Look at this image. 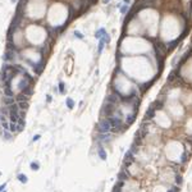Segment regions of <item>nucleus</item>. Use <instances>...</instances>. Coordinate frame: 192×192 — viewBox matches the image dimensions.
Here are the masks:
<instances>
[{
	"mask_svg": "<svg viewBox=\"0 0 192 192\" xmlns=\"http://www.w3.org/2000/svg\"><path fill=\"white\" fill-rule=\"evenodd\" d=\"M38 166H40L38 163H35V161H33V163H31V169H33V170H37Z\"/></svg>",
	"mask_w": 192,
	"mask_h": 192,
	"instance_id": "25",
	"label": "nucleus"
},
{
	"mask_svg": "<svg viewBox=\"0 0 192 192\" xmlns=\"http://www.w3.org/2000/svg\"><path fill=\"white\" fill-rule=\"evenodd\" d=\"M175 184H178V186L182 184V175L181 174H177L175 175Z\"/></svg>",
	"mask_w": 192,
	"mask_h": 192,
	"instance_id": "21",
	"label": "nucleus"
},
{
	"mask_svg": "<svg viewBox=\"0 0 192 192\" xmlns=\"http://www.w3.org/2000/svg\"><path fill=\"white\" fill-rule=\"evenodd\" d=\"M3 136H4V138L5 140H10L12 137H10V132H9V131H3Z\"/></svg>",
	"mask_w": 192,
	"mask_h": 192,
	"instance_id": "22",
	"label": "nucleus"
},
{
	"mask_svg": "<svg viewBox=\"0 0 192 192\" xmlns=\"http://www.w3.org/2000/svg\"><path fill=\"white\" fill-rule=\"evenodd\" d=\"M0 114L5 115V117H9V108L8 106H1V109H0Z\"/></svg>",
	"mask_w": 192,
	"mask_h": 192,
	"instance_id": "16",
	"label": "nucleus"
},
{
	"mask_svg": "<svg viewBox=\"0 0 192 192\" xmlns=\"http://www.w3.org/2000/svg\"><path fill=\"white\" fill-rule=\"evenodd\" d=\"M74 36L77 37V38H81V40L83 38V35L81 33V32H78V31H76V32H74Z\"/></svg>",
	"mask_w": 192,
	"mask_h": 192,
	"instance_id": "27",
	"label": "nucleus"
},
{
	"mask_svg": "<svg viewBox=\"0 0 192 192\" xmlns=\"http://www.w3.org/2000/svg\"><path fill=\"white\" fill-rule=\"evenodd\" d=\"M32 92H33L32 86H28V87H26L24 90H22V91H21V94L26 95V96H31V95H32Z\"/></svg>",
	"mask_w": 192,
	"mask_h": 192,
	"instance_id": "10",
	"label": "nucleus"
},
{
	"mask_svg": "<svg viewBox=\"0 0 192 192\" xmlns=\"http://www.w3.org/2000/svg\"><path fill=\"white\" fill-rule=\"evenodd\" d=\"M186 160H187V154H186V153H183V155H182V159H181V161H182V163H186Z\"/></svg>",
	"mask_w": 192,
	"mask_h": 192,
	"instance_id": "28",
	"label": "nucleus"
},
{
	"mask_svg": "<svg viewBox=\"0 0 192 192\" xmlns=\"http://www.w3.org/2000/svg\"><path fill=\"white\" fill-rule=\"evenodd\" d=\"M5 186H7L5 183H4V184H1V186H0V192H1V191H3L4 188H5Z\"/></svg>",
	"mask_w": 192,
	"mask_h": 192,
	"instance_id": "30",
	"label": "nucleus"
},
{
	"mask_svg": "<svg viewBox=\"0 0 192 192\" xmlns=\"http://www.w3.org/2000/svg\"><path fill=\"white\" fill-rule=\"evenodd\" d=\"M18 179H19V182H22V183H27V177H26V174H19V175H18Z\"/></svg>",
	"mask_w": 192,
	"mask_h": 192,
	"instance_id": "19",
	"label": "nucleus"
},
{
	"mask_svg": "<svg viewBox=\"0 0 192 192\" xmlns=\"http://www.w3.org/2000/svg\"><path fill=\"white\" fill-rule=\"evenodd\" d=\"M96 140H97L99 142H110V141L113 140V136L110 133H99L96 136Z\"/></svg>",
	"mask_w": 192,
	"mask_h": 192,
	"instance_id": "2",
	"label": "nucleus"
},
{
	"mask_svg": "<svg viewBox=\"0 0 192 192\" xmlns=\"http://www.w3.org/2000/svg\"><path fill=\"white\" fill-rule=\"evenodd\" d=\"M5 122H8L7 117H5V115H3V114H0V124H3V123H5Z\"/></svg>",
	"mask_w": 192,
	"mask_h": 192,
	"instance_id": "24",
	"label": "nucleus"
},
{
	"mask_svg": "<svg viewBox=\"0 0 192 192\" xmlns=\"http://www.w3.org/2000/svg\"><path fill=\"white\" fill-rule=\"evenodd\" d=\"M134 119H136V113H132L131 115H128L127 119H125V125H127V127H128V125H131L134 122Z\"/></svg>",
	"mask_w": 192,
	"mask_h": 192,
	"instance_id": "8",
	"label": "nucleus"
},
{
	"mask_svg": "<svg viewBox=\"0 0 192 192\" xmlns=\"http://www.w3.org/2000/svg\"><path fill=\"white\" fill-rule=\"evenodd\" d=\"M129 178H131V174L128 173L127 170H120V172H119V174H118V181L125 182V181H128Z\"/></svg>",
	"mask_w": 192,
	"mask_h": 192,
	"instance_id": "4",
	"label": "nucleus"
},
{
	"mask_svg": "<svg viewBox=\"0 0 192 192\" xmlns=\"http://www.w3.org/2000/svg\"><path fill=\"white\" fill-rule=\"evenodd\" d=\"M38 138H40V134H36V136H35V137H33V141H37Z\"/></svg>",
	"mask_w": 192,
	"mask_h": 192,
	"instance_id": "31",
	"label": "nucleus"
},
{
	"mask_svg": "<svg viewBox=\"0 0 192 192\" xmlns=\"http://www.w3.org/2000/svg\"><path fill=\"white\" fill-rule=\"evenodd\" d=\"M17 100H16V96H4L3 97V103H4V105L5 106H9V105H12V104H14Z\"/></svg>",
	"mask_w": 192,
	"mask_h": 192,
	"instance_id": "5",
	"label": "nucleus"
},
{
	"mask_svg": "<svg viewBox=\"0 0 192 192\" xmlns=\"http://www.w3.org/2000/svg\"><path fill=\"white\" fill-rule=\"evenodd\" d=\"M113 192H122V190H115V188H113Z\"/></svg>",
	"mask_w": 192,
	"mask_h": 192,
	"instance_id": "32",
	"label": "nucleus"
},
{
	"mask_svg": "<svg viewBox=\"0 0 192 192\" xmlns=\"http://www.w3.org/2000/svg\"><path fill=\"white\" fill-rule=\"evenodd\" d=\"M4 96H14V91L10 87H4Z\"/></svg>",
	"mask_w": 192,
	"mask_h": 192,
	"instance_id": "14",
	"label": "nucleus"
},
{
	"mask_svg": "<svg viewBox=\"0 0 192 192\" xmlns=\"http://www.w3.org/2000/svg\"><path fill=\"white\" fill-rule=\"evenodd\" d=\"M14 1H17V0H12V3H14Z\"/></svg>",
	"mask_w": 192,
	"mask_h": 192,
	"instance_id": "35",
	"label": "nucleus"
},
{
	"mask_svg": "<svg viewBox=\"0 0 192 192\" xmlns=\"http://www.w3.org/2000/svg\"><path fill=\"white\" fill-rule=\"evenodd\" d=\"M18 106H19L21 110L26 112V110L28 109V101H18Z\"/></svg>",
	"mask_w": 192,
	"mask_h": 192,
	"instance_id": "11",
	"label": "nucleus"
},
{
	"mask_svg": "<svg viewBox=\"0 0 192 192\" xmlns=\"http://www.w3.org/2000/svg\"><path fill=\"white\" fill-rule=\"evenodd\" d=\"M109 1H110V0H103V3H104V4H108Z\"/></svg>",
	"mask_w": 192,
	"mask_h": 192,
	"instance_id": "33",
	"label": "nucleus"
},
{
	"mask_svg": "<svg viewBox=\"0 0 192 192\" xmlns=\"http://www.w3.org/2000/svg\"><path fill=\"white\" fill-rule=\"evenodd\" d=\"M166 192H175V191H174L173 188H169V190H168V191H166Z\"/></svg>",
	"mask_w": 192,
	"mask_h": 192,
	"instance_id": "34",
	"label": "nucleus"
},
{
	"mask_svg": "<svg viewBox=\"0 0 192 192\" xmlns=\"http://www.w3.org/2000/svg\"><path fill=\"white\" fill-rule=\"evenodd\" d=\"M133 161H134V154L131 150H128L127 153H125V155H124V165L129 166Z\"/></svg>",
	"mask_w": 192,
	"mask_h": 192,
	"instance_id": "3",
	"label": "nucleus"
},
{
	"mask_svg": "<svg viewBox=\"0 0 192 192\" xmlns=\"http://www.w3.org/2000/svg\"><path fill=\"white\" fill-rule=\"evenodd\" d=\"M9 132H10V133L18 132V124L14 123V122H10V123H9Z\"/></svg>",
	"mask_w": 192,
	"mask_h": 192,
	"instance_id": "9",
	"label": "nucleus"
},
{
	"mask_svg": "<svg viewBox=\"0 0 192 192\" xmlns=\"http://www.w3.org/2000/svg\"><path fill=\"white\" fill-rule=\"evenodd\" d=\"M59 92L60 94H64V83L63 82L59 83Z\"/></svg>",
	"mask_w": 192,
	"mask_h": 192,
	"instance_id": "26",
	"label": "nucleus"
},
{
	"mask_svg": "<svg viewBox=\"0 0 192 192\" xmlns=\"http://www.w3.org/2000/svg\"><path fill=\"white\" fill-rule=\"evenodd\" d=\"M33 69H35V72H36L37 74L41 73V70H42V62H40L37 64H33Z\"/></svg>",
	"mask_w": 192,
	"mask_h": 192,
	"instance_id": "13",
	"label": "nucleus"
},
{
	"mask_svg": "<svg viewBox=\"0 0 192 192\" xmlns=\"http://www.w3.org/2000/svg\"><path fill=\"white\" fill-rule=\"evenodd\" d=\"M28 99H29V96H26V95H23V94H19L18 96H16L17 103L18 101H28Z\"/></svg>",
	"mask_w": 192,
	"mask_h": 192,
	"instance_id": "12",
	"label": "nucleus"
},
{
	"mask_svg": "<svg viewBox=\"0 0 192 192\" xmlns=\"http://www.w3.org/2000/svg\"><path fill=\"white\" fill-rule=\"evenodd\" d=\"M103 35H105V29H104V28H100V29H97V31H96V33H95V37L100 40V38L103 37Z\"/></svg>",
	"mask_w": 192,
	"mask_h": 192,
	"instance_id": "15",
	"label": "nucleus"
},
{
	"mask_svg": "<svg viewBox=\"0 0 192 192\" xmlns=\"http://www.w3.org/2000/svg\"><path fill=\"white\" fill-rule=\"evenodd\" d=\"M97 154H99V158L101 160H106V151L104 150L103 146H99L97 147Z\"/></svg>",
	"mask_w": 192,
	"mask_h": 192,
	"instance_id": "7",
	"label": "nucleus"
},
{
	"mask_svg": "<svg viewBox=\"0 0 192 192\" xmlns=\"http://www.w3.org/2000/svg\"><path fill=\"white\" fill-rule=\"evenodd\" d=\"M104 46H105V41L103 38H100V42H99V49H97V53L99 54H101L103 53V49H104Z\"/></svg>",
	"mask_w": 192,
	"mask_h": 192,
	"instance_id": "17",
	"label": "nucleus"
},
{
	"mask_svg": "<svg viewBox=\"0 0 192 192\" xmlns=\"http://www.w3.org/2000/svg\"><path fill=\"white\" fill-rule=\"evenodd\" d=\"M172 188H173L175 192H179V186H177V184H174L173 187H172Z\"/></svg>",
	"mask_w": 192,
	"mask_h": 192,
	"instance_id": "29",
	"label": "nucleus"
},
{
	"mask_svg": "<svg viewBox=\"0 0 192 192\" xmlns=\"http://www.w3.org/2000/svg\"><path fill=\"white\" fill-rule=\"evenodd\" d=\"M124 184H125V182H123V181H118V182H117V184L114 186V188H115V190H122L123 187H124Z\"/></svg>",
	"mask_w": 192,
	"mask_h": 192,
	"instance_id": "18",
	"label": "nucleus"
},
{
	"mask_svg": "<svg viewBox=\"0 0 192 192\" xmlns=\"http://www.w3.org/2000/svg\"><path fill=\"white\" fill-rule=\"evenodd\" d=\"M154 117H155V109H154L153 106H150L149 110L146 112V117H145V119H146V120H150V119H153Z\"/></svg>",
	"mask_w": 192,
	"mask_h": 192,
	"instance_id": "6",
	"label": "nucleus"
},
{
	"mask_svg": "<svg viewBox=\"0 0 192 192\" xmlns=\"http://www.w3.org/2000/svg\"><path fill=\"white\" fill-rule=\"evenodd\" d=\"M96 128H97L99 133H109L110 131H112V125H110L108 118H104V119H101L97 123V127Z\"/></svg>",
	"mask_w": 192,
	"mask_h": 192,
	"instance_id": "1",
	"label": "nucleus"
},
{
	"mask_svg": "<svg viewBox=\"0 0 192 192\" xmlns=\"http://www.w3.org/2000/svg\"><path fill=\"white\" fill-rule=\"evenodd\" d=\"M128 10V4H125V5H123L122 8H120V12H122V14H125Z\"/></svg>",
	"mask_w": 192,
	"mask_h": 192,
	"instance_id": "23",
	"label": "nucleus"
},
{
	"mask_svg": "<svg viewBox=\"0 0 192 192\" xmlns=\"http://www.w3.org/2000/svg\"><path fill=\"white\" fill-rule=\"evenodd\" d=\"M67 106H68L69 109H72V108L74 106V101H73L72 99H69V97L67 99Z\"/></svg>",
	"mask_w": 192,
	"mask_h": 192,
	"instance_id": "20",
	"label": "nucleus"
}]
</instances>
